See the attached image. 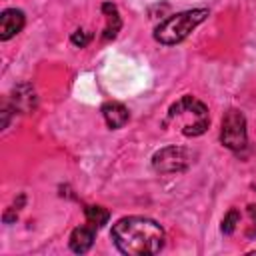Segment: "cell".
<instances>
[{
  "label": "cell",
  "instance_id": "14",
  "mask_svg": "<svg viewBox=\"0 0 256 256\" xmlns=\"http://www.w3.org/2000/svg\"><path fill=\"white\" fill-rule=\"evenodd\" d=\"M18 206H10L6 212H4V216H2V220H4V224H12V222H16V218H18Z\"/></svg>",
  "mask_w": 256,
  "mask_h": 256
},
{
  "label": "cell",
  "instance_id": "3",
  "mask_svg": "<svg viewBox=\"0 0 256 256\" xmlns=\"http://www.w3.org/2000/svg\"><path fill=\"white\" fill-rule=\"evenodd\" d=\"M206 18H208V10L206 8H194V10L172 14L168 18H164L154 28V40L160 42V44H164V46L178 44L184 38H188V34L198 24H202Z\"/></svg>",
  "mask_w": 256,
  "mask_h": 256
},
{
  "label": "cell",
  "instance_id": "2",
  "mask_svg": "<svg viewBox=\"0 0 256 256\" xmlns=\"http://www.w3.org/2000/svg\"><path fill=\"white\" fill-rule=\"evenodd\" d=\"M168 118L178 122L180 126V132L188 138H194V136H200L208 130V124H210V114H208V108L204 102H200L198 98L186 94L182 98H178L170 110H168Z\"/></svg>",
  "mask_w": 256,
  "mask_h": 256
},
{
  "label": "cell",
  "instance_id": "13",
  "mask_svg": "<svg viewBox=\"0 0 256 256\" xmlns=\"http://www.w3.org/2000/svg\"><path fill=\"white\" fill-rule=\"evenodd\" d=\"M90 38H92V34H90V32H84V30H76V32L70 36L72 44L78 46V48H84V46L90 42Z\"/></svg>",
  "mask_w": 256,
  "mask_h": 256
},
{
  "label": "cell",
  "instance_id": "12",
  "mask_svg": "<svg viewBox=\"0 0 256 256\" xmlns=\"http://www.w3.org/2000/svg\"><path fill=\"white\" fill-rule=\"evenodd\" d=\"M238 224H240V212H238L236 208H230V210L224 214V218H222L220 230H222V234H232Z\"/></svg>",
  "mask_w": 256,
  "mask_h": 256
},
{
  "label": "cell",
  "instance_id": "5",
  "mask_svg": "<svg viewBox=\"0 0 256 256\" xmlns=\"http://www.w3.org/2000/svg\"><path fill=\"white\" fill-rule=\"evenodd\" d=\"M194 154L184 146H166L152 156V168L160 174L184 172L192 164Z\"/></svg>",
  "mask_w": 256,
  "mask_h": 256
},
{
  "label": "cell",
  "instance_id": "4",
  "mask_svg": "<svg viewBox=\"0 0 256 256\" xmlns=\"http://www.w3.org/2000/svg\"><path fill=\"white\" fill-rule=\"evenodd\" d=\"M220 142L232 152H240L246 148L248 142V132H246V118L240 110L230 108L224 118H222V128H220Z\"/></svg>",
  "mask_w": 256,
  "mask_h": 256
},
{
  "label": "cell",
  "instance_id": "8",
  "mask_svg": "<svg viewBox=\"0 0 256 256\" xmlns=\"http://www.w3.org/2000/svg\"><path fill=\"white\" fill-rule=\"evenodd\" d=\"M102 116H104L108 128H112V130L122 128L130 118L128 108L124 104H120V102H104L102 104Z\"/></svg>",
  "mask_w": 256,
  "mask_h": 256
},
{
  "label": "cell",
  "instance_id": "15",
  "mask_svg": "<svg viewBox=\"0 0 256 256\" xmlns=\"http://www.w3.org/2000/svg\"><path fill=\"white\" fill-rule=\"evenodd\" d=\"M8 120H10V108L4 104V108H2V128L8 126Z\"/></svg>",
  "mask_w": 256,
  "mask_h": 256
},
{
  "label": "cell",
  "instance_id": "1",
  "mask_svg": "<svg viewBox=\"0 0 256 256\" xmlns=\"http://www.w3.org/2000/svg\"><path fill=\"white\" fill-rule=\"evenodd\" d=\"M112 242L126 256H152L164 248V228L144 216H126L112 226Z\"/></svg>",
  "mask_w": 256,
  "mask_h": 256
},
{
  "label": "cell",
  "instance_id": "10",
  "mask_svg": "<svg viewBox=\"0 0 256 256\" xmlns=\"http://www.w3.org/2000/svg\"><path fill=\"white\" fill-rule=\"evenodd\" d=\"M102 12H104V18H106V28H104L102 38L104 40H112V38H116V34L122 28V18L118 14V8L112 2H104L102 4Z\"/></svg>",
  "mask_w": 256,
  "mask_h": 256
},
{
  "label": "cell",
  "instance_id": "9",
  "mask_svg": "<svg viewBox=\"0 0 256 256\" xmlns=\"http://www.w3.org/2000/svg\"><path fill=\"white\" fill-rule=\"evenodd\" d=\"M94 234H96V230L92 226H88V224L74 228L72 234H70V250L76 252V254L88 252L92 248V244H94Z\"/></svg>",
  "mask_w": 256,
  "mask_h": 256
},
{
  "label": "cell",
  "instance_id": "7",
  "mask_svg": "<svg viewBox=\"0 0 256 256\" xmlns=\"http://www.w3.org/2000/svg\"><path fill=\"white\" fill-rule=\"evenodd\" d=\"M24 12L18 8H6L0 16V40L6 42L10 38H14L22 28H24Z\"/></svg>",
  "mask_w": 256,
  "mask_h": 256
},
{
  "label": "cell",
  "instance_id": "6",
  "mask_svg": "<svg viewBox=\"0 0 256 256\" xmlns=\"http://www.w3.org/2000/svg\"><path fill=\"white\" fill-rule=\"evenodd\" d=\"M10 106L22 114H30L36 110L38 106V98H36V92H34V86L30 82H22V84H16L12 88V94H10Z\"/></svg>",
  "mask_w": 256,
  "mask_h": 256
},
{
  "label": "cell",
  "instance_id": "11",
  "mask_svg": "<svg viewBox=\"0 0 256 256\" xmlns=\"http://www.w3.org/2000/svg\"><path fill=\"white\" fill-rule=\"evenodd\" d=\"M84 216H86L88 226H92L94 230H100L110 220V212L104 206H86L84 208Z\"/></svg>",
  "mask_w": 256,
  "mask_h": 256
},
{
  "label": "cell",
  "instance_id": "16",
  "mask_svg": "<svg viewBox=\"0 0 256 256\" xmlns=\"http://www.w3.org/2000/svg\"><path fill=\"white\" fill-rule=\"evenodd\" d=\"M248 216H250V220L256 224V204H250V206H248Z\"/></svg>",
  "mask_w": 256,
  "mask_h": 256
}]
</instances>
